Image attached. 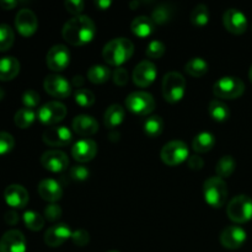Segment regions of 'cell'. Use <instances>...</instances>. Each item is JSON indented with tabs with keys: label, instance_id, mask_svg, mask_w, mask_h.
I'll use <instances>...</instances> for the list:
<instances>
[{
	"label": "cell",
	"instance_id": "d6986e66",
	"mask_svg": "<svg viewBox=\"0 0 252 252\" xmlns=\"http://www.w3.org/2000/svg\"><path fill=\"white\" fill-rule=\"evenodd\" d=\"M73 231L66 224H56L51 226L44 234V243L49 248H58L63 245L69 238H71Z\"/></svg>",
	"mask_w": 252,
	"mask_h": 252
},
{
	"label": "cell",
	"instance_id": "44dd1931",
	"mask_svg": "<svg viewBox=\"0 0 252 252\" xmlns=\"http://www.w3.org/2000/svg\"><path fill=\"white\" fill-rule=\"evenodd\" d=\"M4 198L12 208H24L29 203V192L21 185H10L5 189Z\"/></svg>",
	"mask_w": 252,
	"mask_h": 252
},
{
	"label": "cell",
	"instance_id": "bcb514c9",
	"mask_svg": "<svg viewBox=\"0 0 252 252\" xmlns=\"http://www.w3.org/2000/svg\"><path fill=\"white\" fill-rule=\"evenodd\" d=\"M64 6H65L66 11L78 16V15L84 10L85 2H84L83 0H68V1L64 2Z\"/></svg>",
	"mask_w": 252,
	"mask_h": 252
},
{
	"label": "cell",
	"instance_id": "9c48e42d",
	"mask_svg": "<svg viewBox=\"0 0 252 252\" xmlns=\"http://www.w3.org/2000/svg\"><path fill=\"white\" fill-rule=\"evenodd\" d=\"M37 116L43 125L53 126L64 120L66 116V107L58 101H51L39 108Z\"/></svg>",
	"mask_w": 252,
	"mask_h": 252
},
{
	"label": "cell",
	"instance_id": "f907efd6",
	"mask_svg": "<svg viewBox=\"0 0 252 252\" xmlns=\"http://www.w3.org/2000/svg\"><path fill=\"white\" fill-rule=\"evenodd\" d=\"M95 5L100 10H107L111 6V1L110 0H98V1H95Z\"/></svg>",
	"mask_w": 252,
	"mask_h": 252
},
{
	"label": "cell",
	"instance_id": "7c38bea8",
	"mask_svg": "<svg viewBox=\"0 0 252 252\" xmlns=\"http://www.w3.org/2000/svg\"><path fill=\"white\" fill-rule=\"evenodd\" d=\"M248 239V234L241 226L229 225L221 231L220 243L221 245L229 250H236L240 249L245 244Z\"/></svg>",
	"mask_w": 252,
	"mask_h": 252
},
{
	"label": "cell",
	"instance_id": "d6a6232c",
	"mask_svg": "<svg viewBox=\"0 0 252 252\" xmlns=\"http://www.w3.org/2000/svg\"><path fill=\"white\" fill-rule=\"evenodd\" d=\"M111 71L105 65H93L88 71V79L94 84H103L110 79Z\"/></svg>",
	"mask_w": 252,
	"mask_h": 252
},
{
	"label": "cell",
	"instance_id": "5b68a950",
	"mask_svg": "<svg viewBox=\"0 0 252 252\" xmlns=\"http://www.w3.org/2000/svg\"><path fill=\"white\" fill-rule=\"evenodd\" d=\"M213 91L219 98L233 100L243 95L245 91V84L240 78H236V76H223L216 81Z\"/></svg>",
	"mask_w": 252,
	"mask_h": 252
},
{
	"label": "cell",
	"instance_id": "74e56055",
	"mask_svg": "<svg viewBox=\"0 0 252 252\" xmlns=\"http://www.w3.org/2000/svg\"><path fill=\"white\" fill-rule=\"evenodd\" d=\"M74 98L75 102L78 103L80 107H90L95 102V95L91 93L88 89H79L74 94Z\"/></svg>",
	"mask_w": 252,
	"mask_h": 252
},
{
	"label": "cell",
	"instance_id": "ee69618b",
	"mask_svg": "<svg viewBox=\"0 0 252 252\" xmlns=\"http://www.w3.org/2000/svg\"><path fill=\"white\" fill-rule=\"evenodd\" d=\"M113 83L118 86H123L128 83V70L123 66H118L112 74Z\"/></svg>",
	"mask_w": 252,
	"mask_h": 252
},
{
	"label": "cell",
	"instance_id": "11a10c76",
	"mask_svg": "<svg viewBox=\"0 0 252 252\" xmlns=\"http://www.w3.org/2000/svg\"><path fill=\"white\" fill-rule=\"evenodd\" d=\"M108 252H120V251H115V250H112V251H108Z\"/></svg>",
	"mask_w": 252,
	"mask_h": 252
},
{
	"label": "cell",
	"instance_id": "f546056e",
	"mask_svg": "<svg viewBox=\"0 0 252 252\" xmlns=\"http://www.w3.org/2000/svg\"><path fill=\"white\" fill-rule=\"evenodd\" d=\"M185 70L194 78H201V76L206 75L208 71V63L204 61L201 57H194L191 58L185 65Z\"/></svg>",
	"mask_w": 252,
	"mask_h": 252
},
{
	"label": "cell",
	"instance_id": "f35d334b",
	"mask_svg": "<svg viewBox=\"0 0 252 252\" xmlns=\"http://www.w3.org/2000/svg\"><path fill=\"white\" fill-rule=\"evenodd\" d=\"M165 51H166V47L162 42L158 41V39H154V41L150 42L147 46V49H145V53L149 58L152 59H158L161 58L164 56Z\"/></svg>",
	"mask_w": 252,
	"mask_h": 252
},
{
	"label": "cell",
	"instance_id": "ffe728a7",
	"mask_svg": "<svg viewBox=\"0 0 252 252\" xmlns=\"http://www.w3.org/2000/svg\"><path fill=\"white\" fill-rule=\"evenodd\" d=\"M97 144L91 139H80L71 148V155L79 162H88L95 158Z\"/></svg>",
	"mask_w": 252,
	"mask_h": 252
},
{
	"label": "cell",
	"instance_id": "1f68e13d",
	"mask_svg": "<svg viewBox=\"0 0 252 252\" xmlns=\"http://www.w3.org/2000/svg\"><path fill=\"white\" fill-rule=\"evenodd\" d=\"M34 118H36V113L31 108H20L16 113H15V125L17 126L21 129H26L29 128L32 123L34 122Z\"/></svg>",
	"mask_w": 252,
	"mask_h": 252
},
{
	"label": "cell",
	"instance_id": "b9f144b4",
	"mask_svg": "<svg viewBox=\"0 0 252 252\" xmlns=\"http://www.w3.org/2000/svg\"><path fill=\"white\" fill-rule=\"evenodd\" d=\"M39 100H41L39 94L34 90H26L22 95V103L25 105V107L31 108V110L38 106Z\"/></svg>",
	"mask_w": 252,
	"mask_h": 252
},
{
	"label": "cell",
	"instance_id": "d4e9b609",
	"mask_svg": "<svg viewBox=\"0 0 252 252\" xmlns=\"http://www.w3.org/2000/svg\"><path fill=\"white\" fill-rule=\"evenodd\" d=\"M20 71V63L15 57L0 58V80H12Z\"/></svg>",
	"mask_w": 252,
	"mask_h": 252
},
{
	"label": "cell",
	"instance_id": "e575fe53",
	"mask_svg": "<svg viewBox=\"0 0 252 252\" xmlns=\"http://www.w3.org/2000/svg\"><path fill=\"white\" fill-rule=\"evenodd\" d=\"M25 225L32 231H38L43 228L44 218L39 213L33 211H27L24 213Z\"/></svg>",
	"mask_w": 252,
	"mask_h": 252
},
{
	"label": "cell",
	"instance_id": "ba28073f",
	"mask_svg": "<svg viewBox=\"0 0 252 252\" xmlns=\"http://www.w3.org/2000/svg\"><path fill=\"white\" fill-rule=\"evenodd\" d=\"M161 160L169 166H176L189 158V147L181 140H172L162 147L160 153Z\"/></svg>",
	"mask_w": 252,
	"mask_h": 252
},
{
	"label": "cell",
	"instance_id": "2e32d148",
	"mask_svg": "<svg viewBox=\"0 0 252 252\" xmlns=\"http://www.w3.org/2000/svg\"><path fill=\"white\" fill-rule=\"evenodd\" d=\"M71 140H73V133L64 126L49 127L43 133V142L51 147H64L71 143Z\"/></svg>",
	"mask_w": 252,
	"mask_h": 252
},
{
	"label": "cell",
	"instance_id": "c3c4849f",
	"mask_svg": "<svg viewBox=\"0 0 252 252\" xmlns=\"http://www.w3.org/2000/svg\"><path fill=\"white\" fill-rule=\"evenodd\" d=\"M5 223L9 224V225H15L19 221V216L15 211H7L4 216Z\"/></svg>",
	"mask_w": 252,
	"mask_h": 252
},
{
	"label": "cell",
	"instance_id": "4fadbf2b",
	"mask_svg": "<svg viewBox=\"0 0 252 252\" xmlns=\"http://www.w3.org/2000/svg\"><path fill=\"white\" fill-rule=\"evenodd\" d=\"M223 24L230 33L243 34L248 29V19L239 9H228L223 15Z\"/></svg>",
	"mask_w": 252,
	"mask_h": 252
},
{
	"label": "cell",
	"instance_id": "f5cc1de1",
	"mask_svg": "<svg viewBox=\"0 0 252 252\" xmlns=\"http://www.w3.org/2000/svg\"><path fill=\"white\" fill-rule=\"evenodd\" d=\"M4 96H5V91H4V89L0 88V101H1L2 98H4Z\"/></svg>",
	"mask_w": 252,
	"mask_h": 252
},
{
	"label": "cell",
	"instance_id": "d590c367",
	"mask_svg": "<svg viewBox=\"0 0 252 252\" xmlns=\"http://www.w3.org/2000/svg\"><path fill=\"white\" fill-rule=\"evenodd\" d=\"M172 19V10L170 5L161 4L154 9L152 14V20L154 24L158 25H165Z\"/></svg>",
	"mask_w": 252,
	"mask_h": 252
},
{
	"label": "cell",
	"instance_id": "30bf717a",
	"mask_svg": "<svg viewBox=\"0 0 252 252\" xmlns=\"http://www.w3.org/2000/svg\"><path fill=\"white\" fill-rule=\"evenodd\" d=\"M44 90L57 98H66L71 94V84L64 76L52 74L44 79Z\"/></svg>",
	"mask_w": 252,
	"mask_h": 252
},
{
	"label": "cell",
	"instance_id": "52a82bcc",
	"mask_svg": "<svg viewBox=\"0 0 252 252\" xmlns=\"http://www.w3.org/2000/svg\"><path fill=\"white\" fill-rule=\"evenodd\" d=\"M126 106L130 112L138 116H148L155 110V100L149 93L135 91L126 98Z\"/></svg>",
	"mask_w": 252,
	"mask_h": 252
},
{
	"label": "cell",
	"instance_id": "681fc988",
	"mask_svg": "<svg viewBox=\"0 0 252 252\" xmlns=\"http://www.w3.org/2000/svg\"><path fill=\"white\" fill-rule=\"evenodd\" d=\"M16 5H17V1H15V0H0V6L5 10L14 9Z\"/></svg>",
	"mask_w": 252,
	"mask_h": 252
},
{
	"label": "cell",
	"instance_id": "7402d4cb",
	"mask_svg": "<svg viewBox=\"0 0 252 252\" xmlns=\"http://www.w3.org/2000/svg\"><path fill=\"white\" fill-rule=\"evenodd\" d=\"M73 129L81 137H91L98 130V123L93 116L79 115L73 120Z\"/></svg>",
	"mask_w": 252,
	"mask_h": 252
},
{
	"label": "cell",
	"instance_id": "836d02e7",
	"mask_svg": "<svg viewBox=\"0 0 252 252\" xmlns=\"http://www.w3.org/2000/svg\"><path fill=\"white\" fill-rule=\"evenodd\" d=\"M209 21V10L208 6L204 4H198L193 7L191 12V22L194 26H206Z\"/></svg>",
	"mask_w": 252,
	"mask_h": 252
},
{
	"label": "cell",
	"instance_id": "ab89813d",
	"mask_svg": "<svg viewBox=\"0 0 252 252\" xmlns=\"http://www.w3.org/2000/svg\"><path fill=\"white\" fill-rule=\"evenodd\" d=\"M15 147V139L10 133L0 132V155L7 154Z\"/></svg>",
	"mask_w": 252,
	"mask_h": 252
},
{
	"label": "cell",
	"instance_id": "4316f807",
	"mask_svg": "<svg viewBox=\"0 0 252 252\" xmlns=\"http://www.w3.org/2000/svg\"><path fill=\"white\" fill-rule=\"evenodd\" d=\"M216 145V137L209 132H202L194 137L192 148L197 153H207Z\"/></svg>",
	"mask_w": 252,
	"mask_h": 252
},
{
	"label": "cell",
	"instance_id": "7a4b0ae2",
	"mask_svg": "<svg viewBox=\"0 0 252 252\" xmlns=\"http://www.w3.org/2000/svg\"><path fill=\"white\" fill-rule=\"evenodd\" d=\"M134 52L132 42L123 37L113 38L105 44L102 49V57L110 65L121 66L123 63L129 61Z\"/></svg>",
	"mask_w": 252,
	"mask_h": 252
},
{
	"label": "cell",
	"instance_id": "ac0fdd59",
	"mask_svg": "<svg viewBox=\"0 0 252 252\" xmlns=\"http://www.w3.org/2000/svg\"><path fill=\"white\" fill-rule=\"evenodd\" d=\"M0 252H26V239L19 230L6 231L0 239Z\"/></svg>",
	"mask_w": 252,
	"mask_h": 252
},
{
	"label": "cell",
	"instance_id": "8fae6325",
	"mask_svg": "<svg viewBox=\"0 0 252 252\" xmlns=\"http://www.w3.org/2000/svg\"><path fill=\"white\" fill-rule=\"evenodd\" d=\"M47 65L53 71H62L70 63V52L64 44H56L47 53Z\"/></svg>",
	"mask_w": 252,
	"mask_h": 252
},
{
	"label": "cell",
	"instance_id": "8992f818",
	"mask_svg": "<svg viewBox=\"0 0 252 252\" xmlns=\"http://www.w3.org/2000/svg\"><path fill=\"white\" fill-rule=\"evenodd\" d=\"M226 213L230 220L235 223H246L252 219V198L246 194L234 197L228 204Z\"/></svg>",
	"mask_w": 252,
	"mask_h": 252
},
{
	"label": "cell",
	"instance_id": "f6af8a7d",
	"mask_svg": "<svg viewBox=\"0 0 252 252\" xmlns=\"http://www.w3.org/2000/svg\"><path fill=\"white\" fill-rule=\"evenodd\" d=\"M62 213H63V212H62V208L56 203L49 204V206H47L46 209H44V217H46L49 221L58 220L62 217Z\"/></svg>",
	"mask_w": 252,
	"mask_h": 252
},
{
	"label": "cell",
	"instance_id": "484cf974",
	"mask_svg": "<svg viewBox=\"0 0 252 252\" xmlns=\"http://www.w3.org/2000/svg\"><path fill=\"white\" fill-rule=\"evenodd\" d=\"M123 120H125V108L117 103L111 105L103 115V122L108 129L117 128L123 122Z\"/></svg>",
	"mask_w": 252,
	"mask_h": 252
},
{
	"label": "cell",
	"instance_id": "4dcf8cb0",
	"mask_svg": "<svg viewBox=\"0 0 252 252\" xmlns=\"http://www.w3.org/2000/svg\"><path fill=\"white\" fill-rule=\"evenodd\" d=\"M236 161L231 155H225V157L220 158L216 167V171L218 177L220 179H226V177L231 176L233 172L235 171Z\"/></svg>",
	"mask_w": 252,
	"mask_h": 252
},
{
	"label": "cell",
	"instance_id": "6da1fadb",
	"mask_svg": "<svg viewBox=\"0 0 252 252\" xmlns=\"http://www.w3.org/2000/svg\"><path fill=\"white\" fill-rule=\"evenodd\" d=\"M63 38L73 46H84L94 39L96 26L93 20L85 15H78L65 22L62 30Z\"/></svg>",
	"mask_w": 252,
	"mask_h": 252
},
{
	"label": "cell",
	"instance_id": "5bb4252c",
	"mask_svg": "<svg viewBox=\"0 0 252 252\" xmlns=\"http://www.w3.org/2000/svg\"><path fill=\"white\" fill-rule=\"evenodd\" d=\"M157 75L158 70L155 64L150 61H143L133 70V81L135 85L140 88H147L150 84L154 83Z\"/></svg>",
	"mask_w": 252,
	"mask_h": 252
},
{
	"label": "cell",
	"instance_id": "816d5d0a",
	"mask_svg": "<svg viewBox=\"0 0 252 252\" xmlns=\"http://www.w3.org/2000/svg\"><path fill=\"white\" fill-rule=\"evenodd\" d=\"M74 85H76V86H79V85H81V84L84 83V80H83V78H81V76H74Z\"/></svg>",
	"mask_w": 252,
	"mask_h": 252
},
{
	"label": "cell",
	"instance_id": "277c9868",
	"mask_svg": "<svg viewBox=\"0 0 252 252\" xmlns=\"http://www.w3.org/2000/svg\"><path fill=\"white\" fill-rule=\"evenodd\" d=\"M186 93V80L177 71H170L162 79V95L170 103H176L184 98Z\"/></svg>",
	"mask_w": 252,
	"mask_h": 252
},
{
	"label": "cell",
	"instance_id": "7bdbcfd3",
	"mask_svg": "<svg viewBox=\"0 0 252 252\" xmlns=\"http://www.w3.org/2000/svg\"><path fill=\"white\" fill-rule=\"evenodd\" d=\"M71 240H73L74 245L79 246V248H83V246H86L90 243V235H89V233L86 230L79 229V230L73 231Z\"/></svg>",
	"mask_w": 252,
	"mask_h": 252
},
{
	"label": "cell",
	"instance_id": "3957f363",
	"mask_svg": "<svg viewBox=\"0 0 252 252\" xmlns=\"http://www.w3.org/2000/svg\"><path fill=\"white\" fill-rule=\"evenodd\" d=\"M203 196L207 203L213 208H220L228 198L226 184L220 177H209L203 184Z\"/></svg>",
	"mask_w": 252,
	"mask_h": 252
},
{
	"label": "cell",
	"instance_id": "9a60e30c",
	"mask_svg": "<svg viewBox=\"0 0 252 252\" xmlns=\"http://www.w3.org/2000/svg\"><path fill=\"white\" fill-rule=\"evenodd\" d=\"M42 166L51 172H62L68 169L69 159L61 150H48L41 158Z\"/></svg>",
	"mask_w": 252,
	"mask_h": 252
},
{
	"label": "cell",
	"instance_id": "7dc6e473",
	"mask_svg": "<svg viewBox=\"0 0 252 252\" xmlns=\"http://www.w3.org/2000/svg\"><path fill=\"white\" fill-rule=\"evenodd\" d=\"M187 164H189V167L192 170H201L203 167L204 161L199 155H192L187 159Z\"/></svg>",
	"mask_w": 252,
	"mask_h": 252
},
{
	"label": "cell",
	"instance_id": "cb8c5ba5",
	"mask_svg": "<svg viewBox=\"0 0 252 252\" xmlns=\"http://www.w3.org/2000/svg\"><path fill=\"white\" fill-rule=\"evenodd\" d=\"M155 24L152 20V17H148L142 15V16H137L130 24V30L135 36L140 37V38H145L149 37L150 34L154 32Z\"/></svg>",
	"mask_w": 252,
	"mask_h": 252
},
{
	"label": "cell",
	"instance_id": "db71d44e",
	"mask_svg": "<svg viewBox=\"0 0 252 252\" xmlns=\"http://www.w3.org/2000/svg\"><path fill=\"white\" fill-rule=\"evenodd\" d=\"M249 78H250V80H251V83H252V65H251L250 70H249Z\"/></svg>",
	"mask_w": 252,
	"mask_h": 252
},
{
	"label": "cell",
	"instance_id": "603a6c76",
	"mask_svg": "<svg viewBox=\"0 0 252 252\" xmlns=\"http://www.w3.org/2000/svg\"><path fill=\"white\" fill-rule=\"evenodd\" d=\"M38 193L44 201L51 202V203H56L63 196V189H62L61 185L53 179H46L42 180L38 185Z\"/></svg>",
	"mask_w": 252,
	"mask_h": 252
},
{
	"label": "cell",
	"instance_id": "e0dca14e",
	"mask_svg": "<svg viewBox=\"0 0 252 252\" xmlns=\"http://www.w3.org/2000/svg\"><path fill=\"white\" fill-rule=\"evenodd\" d=\"M15 26L22 36H31L38 27V20H37L36 14L30 9H21L15 17Z\"/></svg>",
	"mask_w": 252,
	"mask_h": 252
},
{
	"label": "cell",
	"instance_id": "8d00e7d4",
	"mask_svg": "<svg viewBox=\"0 0 252 252\" xmlns=\"http://www.w3.org/2000/svg\"><path fill=\"white\" fill-rule=\"evenodd\" d=\"M15 34L11 27L6 24L0 25V52L7 51L14 44Z\"/></svg>",
	"mask_w": 252,
	"mask_h": 252
},
{
	"label": "cell",
	"instance_id": "60d3db41",
	"mask_svg": "<svg viewBox=\"0 0 252 252\" xmlns=\"http://www.w3.org/2000/svg\"><path fill=\"white\" fill-rule=\"evenodd\" d=\"M69 176L74 181H85L90 176V170L84 165H76V166L71 167L69 171Z\"/></svg>",
	"mask_w": 252,
	"mask_h": 252
},
{
	"label": "cell",
	"instance_id": "83f0119b",
	"mask_svg": "<svg viewBox=\"0 0 252 252\" xmlns=\"http://www.w3.org/2000/svg\"><path fill=\"white\" fill-rule=\"evenodd\" d=\"M208 111L212 118L218 122H225L230 117V110H229L228 105H225V102L218 100V98H214L209 102Z\"/></svg>",
	"mask_w": 252,
	"mask_h": 252
},
{
	"label": "cell",
	"instance_id": "f1b7e54d",
	"mask_svg": "<svg viewBox=\"0 0 252 252\" xmlns=\"http://www.w3.org/2000/svg\"><path fill=\"white\" fill-rule=\"evenodd\" d=\"M143 129L149 138L159 137L164 130V121L160 116H150L144 121Z\"/></svg>",
	"mask_w": 252,
	"mask_h": 252
}]
</instances>
